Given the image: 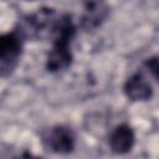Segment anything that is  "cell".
<instances>
[{"label":"cell","mask_w":159,"mask_h":159,"mask_svg":"<svg viewBox=\"0 0 159 159\" xmlns=\"http://www.w3.org/2000/svg\"><path fill=\"white\" fill-rule=\"evenodd\" d=\"M45 142L52 152L67 154L75 149L76 139L73 132L70 128L65 125H56L48 130Z\"/></svg>","instance_id":"3"},{"label":"cell","mask_w":159,"mask_h":159,"mask_svg":"<svg viewBox=\"0 0 159 159\" xmlns=\"http://www.w3.org/2000/svg\"><path fill=\"white\" fill-rule=\"evenodd\" d=\"M135 142L133 129L128 124L117 125L109 135V147L116 154H125L132 150Z\"/></svg>","instance_id":"4"},{"label":"cell","mask_w":159,"mask_h":159,"mask_svg":"<svg viewBox=\"0 0 159 159\" xmlns=\"http://www.w3.org/2000/svg\"><path fill=\"white\" fill-rule=\"evenodd\" d=\"M145 66L149 68L152 75L155 77V80L159 82V55L153 56L145 61Z\"/></svg>","instance_id":"7"},{"label":"cell","mask_w":159,"mask_h":159,"mask_svg":"<svg viewBox=\"0 0 159 159\" xmlns=\"http://www.w3.org/2000/svg\"><path fill=\"white\" fill-rule=\"evenodd\" d=\"M106 15L107 6L102 0H87L82 15V26L87 30L94 29L101 25Z\"/></svg>","instance_id":"6"},{"label":"cell","mask_w":159,"mask_h":159,"mask_svg":"<svg viewBox=\"0 0 159 159\" xmlns=\"http://www.w3.org/2000/svg\"><path fill=\"white\" fill-rule=\"evenodd\" d=\"M76 27L70 15L65 14L56 19L52 34H55L53 46L46 60V68L48 72H60L67 70L72 63V53L70 48Z\"/></svg>","instance_id":"1"},{"label":"cell","mask_w":159,"mask_h":159,"mask_svg":"<svg viewBox=\"0 0 159 159\" xmlns=\"http://www.w3.org/2000/svg\"><path fill=\"white\" fill-rule=\"evenodd\" d=\"M124 93L132 101H148L153 94V89L140 73H134L125 81Z\"/></svg>","instance_id":"5"},{"label":"cell","mask_w":159,"mask_h":159,"mask_svg":"<svg viewBox=\"0 0 159 159\" xmlns=\"http://www.w3.org/2000/svg\"><path fill=\"white\" fill-rule=\"evenodd\" d=\"M24 37L17 31L6 32L0 41V73L1 77L9 76L19 63L22 52Z\"/></svg>","instance_id":"2"}]
</instances>
